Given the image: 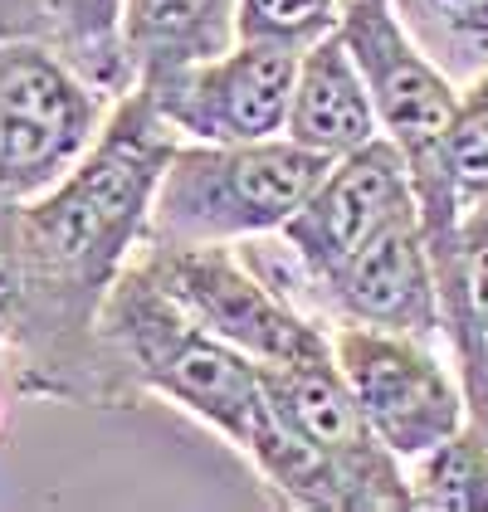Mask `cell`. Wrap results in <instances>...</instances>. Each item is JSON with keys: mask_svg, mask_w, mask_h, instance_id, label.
<instances>
[{"mask_svg": "<svg viewBox=\"0 0 488 512\" xmlns=\"http://www.w3.org/2000/svg\"><path fill=\"white\" fill-rule=\"evenodd\" d=\"M137 264L152 283L196 317L210 337L230 342L254 366H284L327 352V322L288 303L284 293L244 259L240 244H142Z\"/></svg>", "mask_w": 488, "mask_h": 512, "instance_id": "5", "label": "cell"}, {"mask_svg": "<svg viewBox=\"0 0 488 512\" xmlns=\"http://www.w3.org/2000/svg\"><path fill=\"white\" fill-rule=\"evenodd\" d=\"M337 30L362 64L381 137L406 161L420 225L430 239V259H435V278H440V298H445V283L454 274L459 215H464L445 176V132L454 103H459V83L410 40L391 0H347Z\"/></svg>", "mask_w": 488, "mask_h": 512, "instance_id": "3", "label": "cell"}, {"mask_svg": "<svg viewBox=\"0 0 488 512\" xmlns=\"http://www.w3.org/2000/svg\"><path fill=\"white\" fill-rule=\"evenodd\" d=\"M113 103L54 49L0 35V196L49 191L93 147Z\"/></svg>", "mask_w": 488, "mask_h": 512, "instance_id": "6", "label": "cell"}, {"mask_svg": "<svg viewBox=\"0 0 488 512\" xmlns=\"http://www.w3.org/2000/svg\"><path fill=\"white\" fill-rule=\"evenodd\" d=\"M98 342L118 376L122 405L137 395L166 400L171 410L220 434L240 459H249L274 420L259 366L181 313L137 259L103 298Z\"/></svg>", "mask_w": 488, "mask_h": 512, "instance_id": "2", "label": "cell"}, {"mask_svg": "<svg viewBox=\"0 0 488 512\" xmlns=\"http://www.w3.org/2000/svg\"><path fill=\"white\" fill-rule=\"evenodd\" d=\"M293 74L298 44L240 35L215 59L132 88L147 93L176 142H264L284 132Z\"/></svg>", "mask_w": 488, "mask_h": 512, "instance_id": "8", "label": "cell"}, {"mask_svg": "<svg viewBox=\"0 0 488 512\" xmlns=\"http://www.w3.org/2000/svg\"><path fill=\"white\" fill-rule=\"evenodd\" d=\"M415 210L420 205H415L401 152L386 137H371L357 152L327 161L318 186L288 215L279 239L293 249V259L303 264L308 288L318 298L323 278H332L362 244H371L381 230H391L396 220H406ZM318 313H323V303H318Z\"/></svg>", "mask_w": 488, "mask_h": 512, "instance_id": "10", "label": "cell"}, {"mask_svg": "<svg viewBox=\"0 0 488 512\" xmlns=\"http://www.w3.org/2000/svg\"><path fill=\"white\" fill-rule=\"evenodd\" d=\"M347 0H240V35L254 40L313 44L342 25Z\"/></svg>", "mask_w": 488, "mask_h": 512, "instance_id": "19", "label": "cell"}, {"mask_svg": "<svg viewBox=\"0 0 488 512\" xmlns=\"http://www.w3.org/2000/svg\"><path fill=\"white\" fill-rule=\"evenodd\" d=\"M240 40V0H122V54L132 83L166 79Z\"/></svg>", "mask_w": 488, "mask_h": 512, "instance_id": "13", "label": "cell"}, {"mask_svg": "<svg viewBox=\"0 0 488 512\" xmlns=\"http://www.w3.org/2000/svg\"><path fill=\"white\" fill-rule=\"evenodd\" d=\"M445 176L459 210L488 200V69L459 83V103L445 132Z\"/></svg>", "mask_w": 488, "mask_h": 512, "instance_id": "18", "label": "cell"}, {"mask_svg": "<svg viewBox=\"0 0 488 512\" xmlns=\"http://www.w3.org/2000/svg\"><path fill=\"white\" fill-rule=\"evenodd\" d=\"M410 512H488V430L464 420L445 444L406 464Z\"/></svg>", "mask_w": 488, "mask_h": 512, "instance_id": "16", "label": "cell"}, {"mask_svg": "<svg viewBox=\"0 0 488 512\" xmlns=\"http://www.w3.org/2000/svg\"><path fill=\"white\" fill-rule=\"evenodd\" d=\"M391 10L454 83L488 69V0H391Z\"/></svg>", "mask_w": 488, "mask_h": 512, "instance_id": "17", "label": "cell"}, {"mask_svg": "<svg viewBox=\"0 0 488 512\" xmlns=\"http://www.w3.org/2000/svg\"><path fill=\"white\" fill-rule=\"evenodd\" d=\"M327 342L347 391L362 405L366 425L401 464L430 454L469 420L464 381L445 342L366 327V322H332Z\"/></svg>", "mask_w": 488, "mask_h": 512, "instance_id": "7", "label": "cell"}, {"mask_svg": "<svg viewBox=\"0 0 488 512\" xmlns=\"http://www.w3.org/2000/svg\"><path fill=\"white\" fill-rule=\"evenodd\" d=\"M318 303H323L327 327L332 322H366V327L445 342L440 278H435V259H430L420 210L396 220L391 230H381L337 274L323 278Z\"/></svg>", "mask_w": 488, "mask_h": 512, "instance_id": "11", "label": "cell"}, {"mask_svg": "<svg viewBox=\"0 0 488 512\" xmlns=\"http://www.w3.org/2000/svg\"><path fill=\"white\" fill-rule=\"evenodd\" d=\"M20 205L25 200L0 196V356L10 347L15 317L25 303V249H20Z\"/></svg>", "mask_w": 488, "mask_h": 512, "instance_id": "20", "label": "cell"}, {"mask_svg": "<svg viewBox=\"0 0 488 512\" xmlns=\"http://www.w3.org/2000/svg\"><path fill=\"white\" fill-rule=\"evenodd\" d=\"M284 137H293L298 147H308L327 161L347 157V152L366 147L371 137H381L366 74L342 40V30H327L323 40L298 49Z\"/></svg>", "mask_w": 488, "mask_h": 512, "instance_id": "12", "label": "cell"}, {"mask_svg": "<svg viewBox=\"0 0 488 512\" xmlns=\"http://www.w3.org/2000/svg\"><path fill=\"white\" fill-rule=\"evenodd\" d=\"M327 171V157L293 137L264 142H176L162 166L147 239L152 244H244L279 235Z\"/></svg>", "mask_w": 488, "mask_h": 512, "instance_id": "4", "label": "cell"}, {"mask_svg": "<svg viewBox=\"0 0 488 512\" xmlns=\"http://www.w3.org/2000/svg\"><path fill=\"white\" fill-rule=\"evenodd\" d=\"M440 303H445V352L464 381L488 352V200L459 215L454 274Z\"/></svg>", "mask_w": 488, "mask_h": 512, "instance_id": "15", "label": "cell"}, {"mask_svg": "<svg viewBox=\"0 0 488 512\" xmlns=\"http://www.w3.org/2000/svg\"><path fill=\"white\" fill-rule=\"evenodd\" d=\"M176 132L157 118L142 88H127L93 147L49 191L20 205L25 303L0 381L35 400L122 405L118 376L98 342L108 288L147 244L152 196Z\"/></svg>", "mask_w": 488, "mask_h": 512, "instance_id": "1", "label": "cell"}, {"mask_svg": "<svg viewBox=\"0 0 488 512\" xmlns=\"http://www.w3.org/2000/svg\"><path fill=\"white\" fill-rule=\"evenodd\" d=\"M0 35L54 49L113 98L132 88L122 54V0H0Z\"/></svg>", "mask_w": 488, "mask_h": 512, "instance_id": "14", "label": "cell"}, {"mask_svg": "<svg viewBox=\"0 0 488 512\" xmlns=\"http://www.w3.org/2000/svg\"><path fill=\"white\" fill-rule=\"evenodd\" d=\"M264 391L274 400V410L284 415V425L298 439H308L323 464L337 473L347 508L352 512H410V483L406 464L376 439L366 425L357 395L347 391L332 347L303 361L284 366H259Z\"/></svg>", "mask_w": 488, "mask_h": 512, "instance_id": "9", "label": "cell"}]
</instances>
